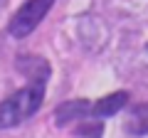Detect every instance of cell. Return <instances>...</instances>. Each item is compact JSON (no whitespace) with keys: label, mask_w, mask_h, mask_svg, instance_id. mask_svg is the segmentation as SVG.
Listing matches in <instances>:
<instances>
[{"label":"cell","mask_w":148,"mask_h":138,"mask_svg":"<svg viewBox=\"0 0 148 138\" xmlns=\"http://www.w3.org/2000/svg\"><path fill=\"white\" fill-rule=\"evenodd\" d=\"M101 133H104V126H101L99 121L84 123V126L77 128V136H82V138H101Z\"/></svg>","instance_id":"obj_5"},{"label":"cell","mask_w":148,"mask_h":138,"mask_svg":"<svg viewBox=\"0 0 148 138\" xmlns=\"http://www.w3.org/2000/svg\"><path fill=\"white\" fill-rule=\"evenodd\" d=\"M123 106H128V91H114V94H106V96H101V99L91 101V118L114 116V113H119Z\"/></svg>","instance_id":"obj_3"},{"label":"cell","mask_w":148,"mask_h":138,"mask_svg":"<svg viewBox=\"0 0 148 138\" xmlns=\"http://www.w3.org/2000/svg\"><path fill=\"white\" fill-rule=\"evenodd\" d=\"M52 5H54V0H27L25 5L12 15L10 25H8V32H10L12 37H17V40L27 37V35L45 20V15L49 12Z\"/></svg>","instance_id":"obj_2"},{"label":"cell","mask_w":148,"mask_h":138,"mask_svg":"<svg viewBox=\"0 0 148 138\" xmlns=\"http://www.w3.org/2000/svg\"><path fill=\"white\" fill-rule=\"evenodd\" d=\"M126 133L131 136H146L148 133V104H138L126 116Z\"/></svg>","instance_id":"obj_4"},{"label":"cell","mask_w":148,"mask_h":138,"mask_svg":"<svg viewBox=\"0 0 148 138\" xmlns=\"http://www.w3.org/2000/svg\"><path fill=\"white\" fill-rule=\"evenodd\" d=\"M45 101V79H30V84L8 96L0 104V131L15 128L40 111Z\"/></svg>","instance_id":"obj_1"}]
</instances>
